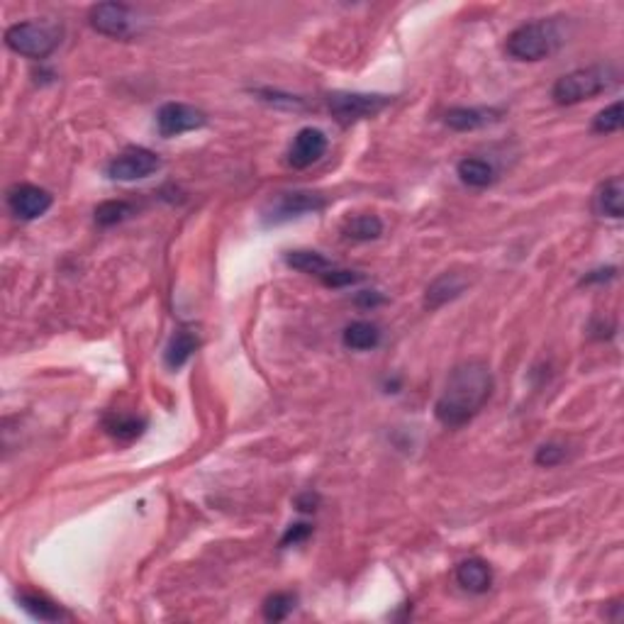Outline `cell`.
Returning <instances> with one entry per match:
<instances>
[{
  "mask_svg": "<svg viewBox=\"0 0 624 624\" xmlns=\"http://www.w3.org/2000/svg\"><path fill=\"white\" fill-rule=\"evenodd\" d=\"M344 234L354 242H371V239H378L383 234V222L375 215H359V218H351L344 225Z\"/></svg>",
  "mask_w": 624,
  "mask_h": 624,
  "instance_id": "obj_22",
  "label": "cell"
},
{
  "mask_svg": "<svg viewBox=\"0 0 624 624\" xmlns=\"http://www.w3.org/2000/svg\"><path fill=\"white\" fill-rule=\"evenodd\" d=\"M385 297L381 296V293H375V290H364V293H359V297H356V303L364 305V307H374V305H381Z\"/></svg>",
  "mask_w": 624,
  "mask_h": 624,
  "instance_id": "obj_31",
  "label": "cell"
},
{
  "mask_svg": "<svg viewBox=\"0 0 624 624\" xmlns=\"http://www.w3.org/2000/svg\"><path fill=\"white\" fill-rule=\"evenodd\" d=\"M105 429H108L110 437H115L117 442H132V439L141 437L144 434V427H147V420L141 417H134V414H122L112 413L102 420Z\"/></svg>",
  "mask_w": 624,
  "mask_h": 624,
  "instance_id": "obj_18",
  "label": "cell"
},
{
  "mask_svg": "<svg viewBox=\"0 0 624 624\" xmlns=\"http://www.w3.org/2000/svg\"><path fill=\"white\" fill-rule=\"evenodd\" d=\"M8 208L17 219L32 222L52 208V195L32 183H17L8 190Z\"/></svg>",
  "mask_w": 624,
  "mask_h": 624,
  "instance_id": "obj_10",
  "label": "cell"
},
{
  "mask_svg": "<svg viewBox=\"0 0 624 624\" xmlns=\"http://www.w3.org/2000/svg\"><path fill=\"white\" fill-rule=\"evenodd\" d=\"M624 183L619 176H612L609 180L600 183L593 195V210L600 218L619 219L624 215Z\"/></svg>",
  "mask_w": 624,
  "mask_h": 624,
  "instance_id": "obj_12",
  "label": "cell"
},
{
  "mask_svg": "<svg viewBox=\"0 0 624 624\" xmlns=\"http://www.w3.org/2000/svg\"><path fill=\"white\" fill-rule=\"evenodd\" d=\"M17 600H20V605H23L24 612H30L34 619H42V622H56V619H62V617H66V612H63L56 602H52L47 598V595L42 593H32V590H23V593L17 595Z\"/></svg>",
  "mask_w": 624,
  "mask_h": 624,
  "instance_id": "obj_19",
  "label": "cell"
},
{
  "mask_svg": "<svg viewBox=\"0 0 624 624\" xmlns=\"http://www.w3.org/2000/svg\"><path fill=\"white\" fill-rule=\"evenodd\" d=\"M327 151V137L317 127H303L288 149V164L293 169H307L317 164Z\"/></svg>",
  "mask_w": 624,
  "mask_h": 624,
  "instance_id": "obj_11",
  "label": "cell"
},
{
  "mask_svg": "<svg viewBox=\"0 0 624 624\" xmlns=\"http://www.w3.org/2000/svg\"><path fill=\"white\" fill-rule=\"evenodd\" d=\"M310 534H312L310 524H305V522L290 524L288 530H286V534H283V537H281V546L300 544V541H305V539L310 537Z\"/></svg>",
  "mask_w": 624,
  "mask_h": 624,
  "instance_id": "obj_28",
  "label": "cell"
},
{
  "mask_svg": "<svg viewBox=\"0 0 624 624\" xmlns=\"http://www.w3.org/2000/svg\"><path fill=\"white\" fill-rule=\"evenodd\" d=\"M208 125V115L203 110L186 105V102H164L156 112V127L161 137H179Z\"/></svg>",
  "mask_w": 624,
  "mask_h": 624,
  "instance_id": "obj_8",
  "label": "cell"
},
{
  "mask_svg": "<svg viewBox=\"0 0 624 624\" xmlns=\"http://www.w3.org/2000/svg\"><path fill=\"white\" fill-rule=\"evenodd\" d=\"M561 44V32L551 20L524 23L507 34L505 52L517 62H541Z\"/></svg>",
  "mask_w": 624,
  "mask_h": 624,
  "instance_id": "obj_2",
  "label": "cell"
},
{
  "mask_svg": "<svg viewBox=\"0 0 624 624\" xmlns=\"http://www.w3.org/2000/svg\"><path fill=\"white\" fill-rule=\"evenodd\" d=\"M563 459H566V449H563L561 444H556V442L541 444L537 449V456H534V461H537V466H544V468L559 466V463H561Z\"/></svg>",
  "mask_w": 624,
  "mask_h": 624,
  "instance_id": "obj_27",
  "label": "cell"
},
{
  "mask_svg": "<svg viewBox=\"0 0 624 624\" xmlns=\"http://www.w3.org/2000/svg\"><path fill=\"white\" fill-rule=\"evenodd\" d=\"M198 344H200V339H198V335H195L193 329L190 327L176 329L171 339H169V344H166V351H164L166 366L171 368V371H179L180 366H186L188 359H190V356L195 354V349H198Z\"/></svg>",
  "mask_w": 624,
  "mask_h": 624,
  "instance_id": "obj_15",
  "label": "cell"
},
{
  "mask_svg": "<svg viewBox=\"0 0 624 624\" xmlns=\"http://www.w3.org/2000/svg\"><path fill=\"white\" fill-rule=\"evenodd\" d=\"M463 288H466V281L461 278L459 273H442L439 278L429 283L427 293H424V305L429 310H437L442 305L456 300L463 293Z\"/></svg>",
  "mask_w": 624,
  "mask_h": 624,
  "instance_id": "obj_16",
  "label": "cell"
},
{
  "mask_svg": "<svg viewBox=\"0 0 624 624\" xmlns=\"http://www.w3.org/2000/svg\"><path fill=\"white\" fill-rule=\"evenodd\" d=\"M456 173H459L461 183H466L468 188H488L495 180V169L476 156H468V159L459 161Z\"/></svg>",
  "mask_w": 624,
  "mask_h": 624,
  "instance_id": "obj_20",
  "label": "cell"
},
{
  "mask_svg": "<svg viewBox=\"0 0 624 624\" xmlns=\"http://www.w3.org/2000/svg\"><path fill=\"white\" fill-rule=\"evenodd\" d=\"M456 583L468 593L483 595L491 590L492 570L483 559H466L456 566Z\"/></svg>",
  "mask_w": 624,
  "mask_h": 624,
  "instance_id": "obj_13",
  "label": "cell"
},
{
  "mask_svg": "<svg viewBox=\"0 0 624 624\" xmlns=\"http://www.w3.org/2000/svg\"><path fill=\"white\" fill-rule=\"evenodd\" d=\"M617 276V268L615 266H602V268H595V271H588L583 276V281L580 283H585V286H590V283H608V281H612Z\"/></svg>",
  "mask_w": 624,
  "mask_h": 624,
  "instance_id": "obj_29",
  "label": "cell"
},
{
  "mask_svg": "<svg viewBox=\"0 0 624 624\" xmlns=\"http://www.w3.org/2000/svg\"><path fill=\"white\" fill-rule=\"evenodd\" d=\"M325 208V198L320 193H310V190H296V193H283L276 203H273L271 212L266 215V222L271 225H281L288 219L303 218V215H312L320 212Z\"/></svg>",
  "mask_w": 624,
  "mask_h": 624,
  "instance_id": "obj_9",
  "label": "cell"
},
{
  "mask_svg": "<svg viewBox=\"0 0 624 624\" xmlns=\"http://www.w3.org/2000/svg\"><path fill=\"white\" fill-rule=\"evenodd\" d=\"M492 395V374L488 364L478 359L463 361L453 368L439 395L434 414L449 429L463 427L473 420Z\"/></svg>",
  "mask_w": 624,
  "mask_h": 624,
  "instance_id": "obj_1",
  "label": "cell"
},
{
  "mask_svg": "<svg viewBox=\"0 0 624 624\" xmlns=\"http://www.w3.org/2000/svg\"><path fill=\"white\" fill-rule=\"evenodd\" d=\"M132 212L134 208L127 200H105L95 208V222L101 227H112L117 222H125Z\"/></svg>",
  "mask_w": 624,
  "mask_h": 624,
  "instance_id": "obj_23",
  "label": "cell"
},
{
  "mask_svg": "<svg viewBox=\"0 0 624 624\" xmlns=\"http://www.w3.org/2000/svg\"><path fill=\"white\" fill-rule=\"evenodd\" d=\"M296 608V595L293 593H273L264 600V617L268 622H281Z\"/></svg>",
  "mask_w": 624,
  "mask_h": 624,
  "instance_id": "obj_24",
  "label": "cell"
},
{
  "mask_svg": "<svg viewBox=\"0 0 624 624\" xmlns=\"http://www.w3.org/2000/svg\"><path fill=\"white\" fill-rule=\"evenodd\" d=\"M62 42V32L52 23H17L5 32L10 52L24 59H47Z\"/></svg>",
  "mask_w": 624,
  "mask_h": 624,
  "instance_id": "obj_4",
  "label": "cell"
},
{
  "mask_svg": "<svg viewBox=\"0 0 624 624\" xmlns=\"http://www.w3.org/2000/svg\"><path fill=\"white\" fill-rule=\"evenodd\" d=\"M317 502H320V498H317L315 492H303V495H297L296 498V507L300 512H315V510H317Z\"/></svg>",
  "mask_w": 624,
  "mask_h": 624,
  "instance_id": "obj_30",
  "label": "cell"
},
{
  "mask_svg": "<svg viewBox=\"0 0 624 624\" xmlns=\"http://www.w3.org/2000/svg\"><path fill=\"white\" fill-rule=\"evenodd\" d=\"M342 342H344V346L351 351L375 349V346L381 344V329L375 327L374 322L356 320V322H351L349 327L344 329Z\"/></svg>",
  "mask_w": 624,
  "mask_h": 624,
  "instance_id": "obj_17",
  "label": "cell"
},
{
  "mask_svg": "<svg viewBox=\"0 0 624 624\" xmlns=\"http://www.w3.org/2000/svg\"><path fill=\"white\" fill-rule=\"evenodd\" d=\"M286 264L290 268H296L300 273H310V276H317L320 278L322 273L332 268V261L327 257H322L320 251H288L286 254Z\"/></svg>",
  "mask_w": 624,
  "mask_h": 624,
  "instance_id": "obj_21",
  "label": "cell"
},
{
  "mask_svg": "<svg viewBox=\"0 0 624 624\" xmlns=\"http://www.w3.org/2000/svg\"><path fill=\"white\" fill-rule=\"evenodd\" d=\"M612 83H615V73L608 66L576 69L556 81L551 88V98L556 105H578V102L590 101L602 91H608Z\"/></svg>",
  "mask_w": 624,
  "mask_h": 624,
  "instance_id": "obj_3",
  "label": "cell"
},
{
  "mask_svg": "<svg viewBox=\"0 0 624 624\" xmlns=\"http://www.w3.org/2000/svg\"><path fill=\"white\" fill-rule=\"evenodd\" d=\"M390 101H393L390 95L378 93H329L327 108L332 117H336V122L351 125V122L378 115L381 110L388 108Z\"/></svg>",
  "mask_w": 624,
  "mask_h": 624,
  "instance_id": "obj_5",
  "label": "cell"
},
{
  "mask_svg": "<svg viewBox=\"0 0 624 624\" xmlns=\"http://www.w3.org/2000/svg\"><path fill=\"white\" fill-rule=\"evenodd\" d=\"M622 101L612 102L609 108L600 110L593 120V132L598 134H612L622 130Z\"/></svg>",
  "mask_w": 624,
  "mask_h": 624,
  "instance_id": "obj_25",
  "label": "cell"
},
{
  "mask_svg": "<svg viewBox=\"0 0 624 624\" xmlns=\"http://www.w3.org/2000/svg\"><path fill=\"white\" fill-rule=\"evenodd\" d=\"M498 110L492 108H452L444 115V122L456 132H473L498 120Z\"/></svg>",
  "mask_w": 624,
  "mask_h": 624,
  "instance_id": "obj_14",
  "label": "cell"
},
{
  "mask_svg": "<svg viewBox=\"0 0 624 624\" xmlns=\"http://www.w3.org/2000/svg\"><path fill=\"white\" fill-rule=\"evenodd\" d=\"M159 169H161V159L154 151H149L144 147H130L110 161L105 173H108V179L130 183V180L149 179Z\"/></svg>",
  "mask_w": 624,
  "mask_h": 624,
  "instance_id": "obj_6",
  "label": "cell"
},
{
  "mask_svg": "<svg viewBox=\"0 0 624 624\" xmlns=\"http://www.w3.org/2000/svg\"><path fill=\"white\" fill-rule=\"evenodd\" d=\"M364 276L356 271H344V268H329L320 276V281L327 286V288H344V286H351V283H359Z\"/></svg>",
  "mask_w": 624,
  "mask_h": 624,
  "instance_id": "obj_26",
  "label": "cell"
},
{
  "mask_svg": "<svg viewBox=\"0 0 624 624\" xmlns=\"http://www.w3.org/2000/svg\"><path fill=\"white\" fill-rule=\"evenodd\" d=\"M88 23L95 32L112 39H130L137 32L132 10L122 3H101L88 13Z\"/></svg>",
  "mask_w": 624,
  "mask_h": 624,
  "instance_id": "obj_7",
  "label": "cell"
}]
</instances>
